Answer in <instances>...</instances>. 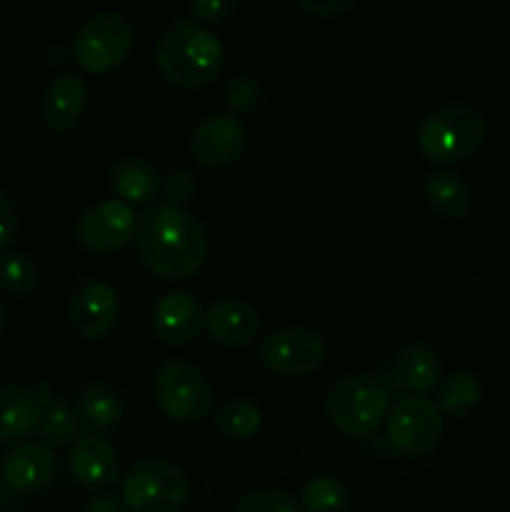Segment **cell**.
Returning a JSON list of instances; mask_svg holds the SVG:
<instances>
[{
    "instance_id": "cell-9",
    "label": "cell",
    "mask_w": 510,
    "mask_h": 512,
    "mask_svg": "<svg viewBox=\"0 0 510 512\" xmlns=\"http://www.w3.org/2000/svg\"><path fill=\"white\" fill-rule=\"evenodd\" d=\"M138 218L123 200L105 198L88 205L75 220V240L93 253L120 250L135 240Z\"/></svg>"
},
{
    "instance_id": "cell-33",
    "label": "cell",
    "mask_w": 510,
    "mask_h": 512,
    "mask_svg": "<svg viewBox=\"0 0 510 512\" xmlns=\"http://www.w3.org/2000/svg\"><path fill=\"white\" fill-rule=\"evenodd\" d=\"M15 228H18V215H15V208L8 195L0 190V250L13 240Z\"/></svg>"
},
{
    "instance_id": "cell-31",
    "label": "cell",
    "mask_w": 510,
    "mask_h": 512,
    "mask_svg": "<svg viewBox=\"0 0 510 512\" xmlns=\"http://www.w3.org/2000/svg\"><path fill=\"white\" fill-rule=\"evenodd\" d=\"M188 8L195 18L205 20V23H225L238 10V3L233 0H193Z\"/></svg>"
},
{
    "instance_id": "cell-8",
    "label": "cell",
    "mask_w": 510,
    "mask_h": 512,
    "mask_svg": "<svg viewBox=\"0 0 510 512\" xmlns=\"http://www.w3.org/2000/svg\"><path fill=\"white\" fill-rule=\"evenodd\" d=\"M388 443L405 458H423L438 448L443 438V415L425 395H405L385 418Z\"/></svg>"
},
{
    "instance_id": "cell-30",
    "label": "cell",
    "mask_w": 510,
    "mask_h": 512,
    "mask_svg": "<svg viewBox=\"0 0 510 512\" xmlns=\"http://www.w3.org/2000/svg\"><path fill=\"white\" fill-rule=\"evenodd\" d=\"M195 178L188 170H173L168 178L160 185V193H163L165 205H173V208H183L193 203L195 198Z\"/></svg>"
},
{
    "instance_id": "cell-22",
    "label": "cell",
    "mask_w": 510,
    "mask_h": 512,
    "mask_svg": "<svg viewBox=\"0 0 510 512\" xmlns=\"http://www.w3.org/2000/svg\"><path fill=\"white\" fill-rule=\"evenodd\" d=\"M425 200L430 208L448 220L468 218L473 210V193L468 183L455 173H433L425 178L423 185Z\"/></svg>"
},
{
    "instance_id": "cell-5",
    "label": "cell",
    "mask_w": 510,
    "mask_h": 512,
    "mask_svg": "<svg viewBox=\"0 0 510 512\" xmlns=\"http://www.w3.org/2000/svg\"><path fill=\"white\" fill-rule=\"evenodd\" d=\"M188 495V478L168 460H138L120 480V500L130 512H180Z\"/></svg>"
},
{
    "instance_id": "cell-28",
    "label": "cell",
    "mask_w": 510,
    "mask_h": 512,
    "mask_svg": "<svg viewBox=\"0 0 510 512\" xmlns=\"http://www.w3.org/2000/svg\"><path fill=\"white\" fill-rule=\"evenodd\" d=\"M230 512H300V500L285 490H258L238 500Z\"/></svg>"
},
{
    "instance_id": "cell-23",
    "label": "cell",
    "mask_w": 510,
    "mask_h": 512,
    "mask_svg": "<svg viewBox=\"0 0 510 512\" xmlns=\"http://www.w3.org/2000/svg\"><path fill=\"white\" fill-rule=\"evenodd\" d=\"M80 418L93 428H113L123 418V398L108 383H88L78 398Z\"/></svg>"
},
{
    "instance_id": "cell-21",
    "label": "cell",
    "mask_w": 510,
    "mask_h": 512,
    "mask_svg": "<svg viewBox=\"0 0 510 512\" xmlns=\"http://www.w3.org/2000/svg\"><path fill=\"white\" fill-rule=\"evenodd\" d=\"M110 185L123 203L145 205L160 193V175L140 158H123L110 170Z\"/></svg>"
},
{
    "instance_id": "cell-13",
    "label": "cell",
    "mask_w": 510,
    "mask_h": 512,
    "mask_svg": "<svg viewBox=\"0 0 510 512\" xmlns=\"http://www.w3.org/2000/svg\"><path fill=\"white\" fill-rule=\"evenodd\" d=\"M88 105V83L78 73H60L45 88L40 100V118L53 133L75 128Z\"/></svg>"
},
{
    "instance_id": "cell-12",
    "label": "cell",
    "mask_w": 510,
    "mask_h": 512,
    "mask_svg": "<svg viewBox=\"0 0 510 512\" xmlns=\"http://www.w3.org/2000/svg\"><path fill=\"white\" fill-rule=\"evenodd\" d=\"M68 315L83 338H105L118 323V293L105 280H85L70 298Z\"/></svg>"
},
{
    "instance_id": "cell-7",
    "label": "cell",
    "mask_w": 510,
    "mask_h": 512,
    "mask_svg": "<svg viewBox=\"0 0 510 512\" xmlns=\"http://www.w3.org/2000/svg\"><path fill=\"white\" fill-rule=\"evenodd\" d=\"M153 390L160 410L178 423H200L213 405L210 383L185 360H165L155 373Z\"/></svg>"
},
{
    "instance_id": "cell-4",
    "label": "cell",
    "mask_w": 510,
    "mask_h": 512,
    "mask_svg": "<svg viewBox=\"0 0 510 512\" xmlns=\"http://www.w3.org/2000/svg\"><path fill=\"white\" fill-rule=\"evenodd\" d=\"M325 410L340 433L350 438H370L388 418L390 393L373 375H345L330 388Z\"/></svg>"
},
{
    "instance_id": "cell-2",
    "label": "cell",
    "mask_w": 510,
    "mask_h": 512,
    "mask_svg": "<svg viewBox=\"0 0 510 512\" xmlns=\"http://www.w3.org/2000/svg\"><path fill=\"white\" fill-rule=\"evenodd\" d=\"M155 65L178 88H208L223 73L225 48L218 35L195 20H178L158 40Z\"/></svg>"
},
{
    "instance_id": "cell-3",
    "label": "cell",
    "mask_w": 510,
    "mask_h": 512,
    "mask_svg": "<svg viewBox=\"0 0 510 512\" xmlns=\"http://www.w3.org/2000/svg\"><path fill=\"white\" fill-rule=\"evenodd\" d=\"M485 115L475 105L453 100L430 110L418 125V145L433 163H460L485 140Z\"/></svg>"
},
{
    "instance_id": "cell-14",
    "label": "cell",
    "mask_w": 510,
    "mask_h": 512,
    "mask_svg": "<svg viewBox=\"0 0 510 512\" xmlns=\"http://www.w3.org/2000/svg\"><path fill=\"white\" fill-rule=\"evenodd\" d=\"M55 455L40 443H23L0 463V480L13 493H38L53 480Z\"/></svg>"
},
{
    "instance_id": "cell-32",
    "label": "cell",
    "mask_w": 510,
    "mask_h": 512,
    "mask_svg": "<svg viewBox=\"0 0 510 512\" xmlns=\"http://www.w3.org/2000/svg\"><path fill=\"white\" fill-rule=\"evenodd\" d=\"M298 8L315 15V18H335L340 13H348L353 3L350 0H315V3L313 0H300Z\"/></svg>"
},
{
    "instance_id": "cell-16",
    "label": "cell",
    "mask_w": 510,
    "mask_h": 512,
    "mask_svg": "<svg viewBox=\"0 0 510 512\" xmlns=\"http://www.w3.org/2000/svg\"><path fill=\"white\" fill-rule=\"evenodd\" d=\"M70 473L83 488L105 490L118 480V453L113 445L95 435L75 440L68 455Z\"/></svg>"
},
{
    "instance_id": "cell-18",
    "label": "cell",
    "mask_w": 510,
    "mask_h": 512,
    "mask_svg": "<svg viewBox=\"0 0 510 512\" xmlns=\"http://www.w3.org/2000/svg\"><path fill=\"white\" fill-rule=\"evenodd\" d=\"M390 380L395 388L410 395H425L435 390L440 380L438 350L423 340L408 343L390 365Z\"/></svg>"
},
{
    "instance_id": "cell-24",
    "label": "cell",
    "mask_w": 510,
    "mask_h": 512,
    "mask_svg": "<svg viewBox=\"0 0 510 512\" xmlns=\"http://www.w3.org/2000/svg\"><path fill=\"white\" fill-rule=\"evenodd\" d=\"M480 383L475 375L470 373H453L438 385V393H435L433 403L438 405L440 415H450V418H460V415H468L475 405L480 403Z\"/></svg>"
},
{
    "instance_id": "cell-29",
    "label": "cell",
    "mask_w": 510,
    "mask_h": 512,
    "mask_svg": "<svg viewBox=\"0 0 510 512\" xmlns=\"http://www.w3.org/2000/svg\"><path fill=\"white\" fill-rule=\"evenodd\" d=\"M260 100V85L253 75H235L228 85H225V103L233 113H248L258 105Z\"/></svg>"
},
{
    "instance_id": "cell-34",
    "label": "cell",
    "mask_w": 510,
    "mask_h": 512,
    "mask_svg": "<svg viewBox=\"0 0 510 512\" xmlns=\"http://www.w3.org/2000/svg\"><path fill=\"white\" fill-rule=\"evenodd\" d=\"M83 512H125V505L110 495H95L93 500L85 503Z\"/></svg>"
},
{
    "instance_id": "cell-20",
    "label": "cell",
    "mask_w": 510,
    "mask_h": 512,
    "mask_svg": "<svg viewBox=\"0 0 510 512\" xmlns=\"http://www.w3.org/2000/svg\"><path fill=\"white\" fill-rule=\"evenodd\" d=\"M33 395L38 403V430L35 433H40V438L48 440L55 448H68L70 443H75L78 420H75L73 408L60 400L48 383L35 385Z\"/></svg>"
},
{
    "instance_id": "cell-6",
    "label": "cell",
    "mask_w": 510,
    "mask_h": 512,
    "mask_svg": "<svg viewBox=\"0 0 510 512\" xmlns=\"http://www.w3.org/2000/svg\"><path fill=\"white\" fill-rule=\"evenodd\" d=\"M133 25L120 13H98L85 20L70 40L75 63L88 73H110L133 50Z\"/></svg>"
},
{
    "instance_id": "cell-10",
    "label": "cell",
    "mask_w": 510,
    "mask_h": 512,
    "mask_svg": "<svg viewBox=\"0 0 510 512\" xmlns=\"http://www.w3.org/2000/svg\"><path fill=\"white\" fill-rule=\"evenodd\" d=\"M325 358V343L315 330L283 328L275 330L260 345V363L268 373L280 378L308 375L320 368Z\"/></svg>"
},
{
    "instance_id": "cell-35",
    "label": "cell",
    "mask_w": 510,
    "mask_h": 512,
    "mask_svg": "<svg viewBox=\"0 0 510 512\" xmlns=\"http://www.w3.org/2000/svg\"><path fill=\"white\" fill-rule=\"evenodd\" d=\"M5 328H8V313H5V308L0 305V335H3Z\"/></svg>"
},
{
    "instance_id": "cell-27",
    "label": "cell",
    "mask_w": 510,
    "mask_h": 512,
    "mask_svg": "<svg viewBox=\"0 0 510 512\" xmlns=\"http://www.w3.org/2000/svg\"><path fill=\"white\" fill-rule=\"evenodd\" d=\"M300 508L305 512H345L348 508V490L340 480L320 475L303 488Z\"/></svg>"
},
{
    "instance_id": "cell-26",
    "label": "cell",
    "mask_w": 510,
    "mask_h": 512,
    "mask_svg": "<svg viewBox=\"0 0 510 512\" xmlns=\"http://www.w3.org/2000/svg\"><path fill=\"white\" fill-rule=\"evenodd\" d=\"M0 288L20 298L33 295L40 288L38 263L25 253L0 255Z\"/></svg>"
},
{
    "instance_id": "cell-25",
    "label": "cell",
    "mask_w": 510,
    "mask_h": 512,
    "mask_svg": "<svg viewBox=\"0 0 510 512\" xmlns=\"http://www.w3.org/2000/svg\"><path fill=\"white\" fill-rule=\"evenodd\" d=\"M260 425H263V413L258 410V405L245 398H230L215 410V428L225 438L248 440L258 433Z\"/></svg>"
},
{
    "instance_id": "cell-19",
    "label": "cell",
    "mask_w": 510,
    "mask_h": 512,
    "mask_svg": "<svg viewBox=\"0 0 510 512\" xmlns=\"http://www.w3.org/2000/svg\"><path fill=\"white\" fill-rule=\"evenodd\" d=\"M38 430V403L33 388L3 385L0 388V445H13Z\"/></svg>"
},
{
    "instance_id": "cell-15",
    "label": "cell",
    "mask_w": 510,
    "mask_h": 512,
    "mask_svg": "<svg viewBox=\"0 0 510 512\" xmlns=\"http://www.w3.org/2000/svg\"><path fill=\"white\" fill-rule=\"evenodd\" d=\"M203 308L198 300L183 290L165 293L153 308V333L168 345H183L193 340L203 328Z\"/></svg>"
},
{
    "instance_id": "cell-11",
    "label": "cell",
    "mask_w": 510,
    "mask_h": 512,
    "mask_svg": "<svg viewBox=\"0 0 510 512\" xmlns=\"http://www.w3.org/2000/svg\"><path fill=\"white\" fill-rule=\"evenodd\" d=\"M245 143L248 133L235 115H210L195 125L190 150L205 168H228L243 158Z\"/></svg>"
},
{
    "instance_id": "cell-17",
    "label": "cell",
    "mask_w": 510,
    "mask_h": 512,
    "mask_svg": "<svg viewBox=\"0 0 510 512\" xmlns=\"http://www.w3.org/2000/svg\"><path fill=\"white\" fill-rule=\"evenodd\" d=\"M210 338L228 348H243L258 335V313L245 300L220 298L208 308L203 318Z\"/></svg>"
},
{
    "instance_id": "cell-1",
    "label": "cell",
    "mask_w": 510,
    "mask_h": 512,
    "mask_svg": "<svg viewBox=\"0 0 510 512\" xmlns=\"http://www.w3.org/2000/svg\"><path fill=\"white\" fill-rule=\"evenodd\" d=\"M135 250L155 275L185 280L203 268L208 258V235L203 223L188 210L160 203L138 218Z\"/></svg>"
}]
</instances>
